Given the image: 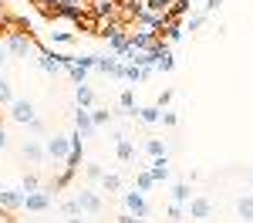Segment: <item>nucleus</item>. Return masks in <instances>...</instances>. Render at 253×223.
Instances as JSON below:
<instances>
[{
	"instance_id": "obj_1",
	"label": "nucleus",
	"mask_w": 253,
	"mask_h": 223,
	"mask_svg": "<svg viewBox=\"0 0 253 223\" xmlns=\"http://www.w3.org/2000/svg\"><path fill=\"white\" fill-rule=\"evenodd\" d=\"M186 217L193 223H210L213 220V200L206 193H193L189 203H186Z\"/></svg>"
},
{
	"instance_id": "obj_2",
	"label": "nucleus",
	"mask_w": 253,
	"mask_h": 223,
	"mask_svg": "<svg viewBox=\"0 0 253 223\" xmlns=\"http://www.w3.org/2000/svg\"><path fill=\"white\" fill-rule=\"evenodd\" d=\"M75 203H78L81 217H98V213L105 210V200H101V193H98L95 186H84L78 196H75Z\"/></svg>"
},
{
	"instance_id": "obj_3",
	"label": "nucleus",
	"mask_w": 253,
	"mask_h": 223,
	"mask_svg": "<svg viewBox=\"0 0 253 223\" xmlns=\"http://www.w3.org/2000/svg\"><path fill=\"white\" fill-rule=\"evenodd\" d=\"M7 115H10V122H17V125H31V122L38 119V108H34L31 98H14L7 105Z\"/></svg>"
},
{
	"instance_id": "obj_4",
	"label": "nucleus",
	"mask_w": 253,
	"mask_h": 223,
	"mask_svg": "<svg viewBox=\"0 0 253 223\" xmlns=\"http://www.w3.org/2000/svg\"><path fill=\"white\" fill-rule=\"evenodd\" d=\"M7 51H10V58H24V54H34V41L27 38L24 31H10L7 34Z\"/></svg>"
},
{
	"instance_id": "obj_5",
	"label": "nucleus",
	"mask_w": 253,
	"mask_h": 223,
	"mask_svg": "<svg viewBox=\"0 0 253 223\" xmlns=\"http://www.w3.org/2000/svg\"><path fill=\"white\" fill-rule=\"evenodd\" d=\"M51 206H54L51 189H34V193H24V210H27V213H47Z\"/></svg>"
},
{
	"instance_id": "obj_6",
	"label": "nucleus",
	"mask_w": 253,
	"mask_h": 223,
	"mask_svg": "<svg viewBox=\"0 0 253 223\" xmlns=\"http://www.w3.org/2000/svg\"><path fill=\"white\" fill-rule=\"evenodd\" d=\"M34 54H38V68L41 71H44V75H51V78H54V75H61V71H64V68H61V61H58V51H47V47H38V44H34Z\"/></svg>"
},
{
	"instance_id": "obj_7",
	"label": "nucleus",
	"mask_w": 253,
	"mask_h": 223,
	"mask_svg": "<svg viewBox=\"0 0 253 223\" xmlns=\"http://www.w3.org/2000/svg\"><path fill=\"white\" fill-rule=\"evenodd\" d=\"M122 203H125V210L138 217V220H145L149 217V203H145V193H138V189H128V193H122Z\"/></svg>"
},
{
	"instance_id": "obj_8",
	"label": "nucleus",
	"mask_w": 253,
	"mask_h": 223,
	"mask_svg": "<svg viewBox=\"0 0 253 223\" xmlns=\"http://www.w3.org/2000/svg\"><path fill=\"white\" fill-rule=\"evenodd\" d=\"M44 152H47V159H68L71 156V139L68 135H51V139H44Z\"/></svg>"
},
{
	"instance_id": "obj_9",
	"label": "nucleus",
	"mask_w": 253,
	"mask_h": 223,
	"mask_svg": "<svg viewBox=\"0 0 253 223\" xmlns=\"http://www.w3.org/2000/svg\"><path fill=\"white\" fill-rule=\"evenodd\" d=\"M149 176L156 182H169L172 179V162H169V156H156V159L149 162Z\"/></svg>"
},
{
	"instance_id": "obj_10",
	"label": "nucleus",
	"mask_w": 253,
	"mask_h": 223,
	"mask_svg": "<svg viewBox=\"0 0 253 223\" xmlns=\"http://www.w3.org/2000/svg\"><path fill=\"white\" fill-rule=\"evenodd\" d=\"M75 132H81V139H91L98 132L91 122V108H75Z\"/></svg>"
},
{
	"instance_id": "obj_11",
	"label": "nucleus",
	"mask_w": 253,
	"mask_h": 223,
	"mask_svg": "<svg viewBox=\"0 0 253 223\" xmlns=\"http://www.w3.org/2000/svg\"><path fill=\"white\" fill-rule=\"evenodd\" d=\"M0 210H7V213H14V210H24V189H0Z\"/></svg>"
},
{
	"instance_id": "obj_12",
	"label": "nucleus",
	"mask_w": 253,
	"mask_h": 223,
	"mask_svg": "<svg viewBox=\"0 0 253 223\" xmlns=\"http://www.w3.org/2000/svg\"><path fill=\"white\" fill-rule=\"evenodd\" d=\"M105 41H108V51H112V54H122V51H125V47H128V34H125V31H122V27H112V31H105Z\"/></svg>"
},
{
	"instance_id": "obj_13",
	"label": "nucleus",
	"mask_w": 253,
	"mask_h": 223,
	"mask_svg": "<svg viewBox=\"0 0 253 223\" xmlns=\"http://www.w3.org/2000/svg\"><path fill=\"white\" fill-rule=\"evenodd\" d=\"M115 156L118 162H132V156H135V145L125 132H115Z\"/></svg>"
},
{
	"instance_id": "obj_14",
	"label": "nucleus",
	"mask_w": 253,
	"mask_h": 223,
	"mask_svg": "<svg viewBox=\"0 0 253 223\" xmlns=\"http://www.w3.org/2000/svg\"><path fill=\"white\" fill-rule=\"evenodd\" d=\"M75 101H78V108H95V91L88 88V81L75 85Z\"/></svg>"
},
{
	"instance_id": "obj_15",
	"label": "nucleus",
	"mask_w": 253,
	"mask_h": 223,
	"mask_svg": "<svg viewBox=\"0 0 253 223\" xmlns=\"http://www.w3.org/2000/svg\"><path fill=\"white\" fill-rule=\"evenodd\" d=\"M24 156H27L31 162H44V159H47V152H44V142L27 139V142H24Z\"/></svg>"
},
{
	"instance_id": "obj_16",
	"label": "nucleus",
	"mask_w": 253,
	"mask_h": 223,
	"mask_svg": "<svg viewBox=\"0 0 253 223\" xmlns=\"http://www.w3.org/2000/svg\"><path fill=\"white\" fill-rule=\"evenodd\" d=\"M135 119L142 122V125H159V119H162V108H159V105H149V108H135Z\"/></svg>"
},
{
	"instance_id": "obj_17",
	"label": "nucleus",
	"mask_w": 253,
	"mask_h": 223,
	"mask_svg": "<svg viewBox=\"0 0 253 223\" xmlns=\"http://www.w3.org/2000/svg\"><path fill=\"white\" fill-rule=\"evenodd\" d=\"M236 217L243 223H253V196L250 193H243V196L236 200Z\"/></svg>"
},
{
	"instance_id": "obj_18",
	"label": "nucleus",
	"mask_w": 253,
	"mask_h": 223,
	"mask_svg": "<svg viewBox=\"0 0 253 223\" xmlns=\"http://www.w3.org/2000/svg\"><path fill=\"white\" fill-rule=\"evenodd\" d=\"M189 196H193L189 182H175V186H172V203H179V206H186V203H189Z\"/></svg>"
},
{
	"instance_id": "obj_19",
	"label": "nucleus",
	"mask_w": 253,
	"mask_h": 223,
	"mask_svg": "<svg viewBox=\"0 0 253 223\" xmlns=\"http://www.w3.org/2000/svg\"><path fill=\"white\" fill-rule=\"evenodd\" d=\"M162 34H166V41H169V44H179V41L186 38V31H182V24H179V20H172L169 27H162Z\"/></svg>"
},
{
	"instance_id": "obj_20",
	"label": "nucleus",
	"mask_w": 253,
	"mask_h": 223,
	"mask_svg": "<svg viewBox=\"0 0 253 223\" xmlns=\"http://www.w3.org/2000/svg\"><path fill=\"white\" fill-rule=\"evenodd\" d=\"M101 189H105V193H118V189H122V176H118V173H105V176H101Z\"/></svg>"
},
{
	"instance_id": "obj_21",
	"label": "nucleus",
	"mask_w": 253,
	"mask_h": 223,
	"mask_svg": "<svg viewBox=\"0 0 253 223\" xmlns=\"http://www.w3.org/2000/svg\"><path fill=\"white\" fill-rule=\"evenodd\" d=\"M145 152L156 159V156H169V149H166V142L162 139H145Z\"/></svg>"
},
{
	"instance_id": "obj_22",
	"label": "nucleus",
	"mask_w": 253,
	"mask_h": 223,
	"mask_svg": "<svg viewBox=\"0 0 253 223\" xmlns=\"http://www.w3.org/2000/svg\"><path fill=\"white\" fill-rule=\"evenodd\" d=\"M84 176H88V182H101L105 166H101V162H84Z\"/></svg>"
},
{
	"instance_id": "obj_23",
	"label": "nucleus",
	"mask_w": 253,
	"mask_h": 223,
	"mask_svg": "<svg viewBox=\"0 0 253 223\" xmlns=\"http://www.w3.org/2000/svg\"><path fill=\"white\" fill-rule=\"evenodd\" d=\"M91 122H95V129H105V125H112V112L108 108H91Z\"/></svg>"
},
{
	"instance_id": "obj_24",
	"label": "nucleus",
	"mask_w": 253,
	"mask_h": 223,
	"mask_svg": "<svg viewBox=\"0 0 253 223\" xmlns=\"http://www.w3.org/2000/svg\"><path fill=\"white\" fill-rule=\"evenodd\" d=\"M118 105H122L128 115H135V91H132V88H125V91L118 95Z\"/></svg>"
},
{
	"instance_id": "obj_25",
	"label": "nucleus",
	"mask_w": 253,
	"mask_h": 223,
	"mask_svg": "<svg viewBox=\"0 0 253 223\" xmlns=\"http://www.w3.org/2000/svg\"><path fill=\"white\" fill-rule=\"evenodd\" d=\"M152 186H156V179L149 176V169H142V173L135 176V189H138V193H149Z\"/></svg>"
},
{
	"instance_id": "obj_26",
	"label": "nucleus",
	"mask_w": 253,
	"mask_h": 223,
	"mask_svg": "<svg viewBox=\"0 0 253 223\" xmlns=\"http://www.w3.org/2000/svg\"><path fill=\"white\" fill-rule=\"evenodd\" d=\"M10 101H14V88H10V81H7L3 75H0V105L7 108Z\"/></svg>"
},
{
	"instance_id": "obj_27",
	"label": "nucleus",
	"mask_w": 253,
	"mask_h": 223,
	"mask_svg": "<svg viewBox=\"0 0 253 223\" xmlns=\"http://www.w3.org/2000/svg\"><path fill=\"white\" fill-rule=\"evenodd\" d=\"M51 41H54V44H71V41H75V31L58 27V31H51Z\"/></svg>"
},
{
	"instance_id": "obj_28",
	"label": "nucleus",
	"mask_w": 253,
	"mask_h": 223,
	"mask_svg": "<svg viewBox=\"0 0 253 223\" xmlns=\"http://www.w3.org/2000/svg\"><path fill=\"white\" fill-rule=\"evenodd\" d=\"M203 24H206V14L199 10V14H193V17L186 20V27H182V31H189V34H193V31H199V27H203Z\"/></svg>"
},
{
	"instance_id": "obj_29",
	"label": "nucleus",
	"mask_w": 253,
	"mask_h": 223,
	"mask_svg": "<svg viewBox=\"0 0 253 223\" xmlns=\"http://www.w3.org/2000/svg\"><path fill=\"white\" fill-rule=\"evenodd\" d=\"M159 125H166V129H175V125H179V115H175L172 108H162V119H159Z\"/></svg>"
},
{
	"instance_id": "obj_30",
	"label": "nucleus",
	"mask_w": 253,
	"mask_h": 223,
	"mask_svg": "<svg viewBox=\"0 0 253 223\" xmlns=\"http://www.w3.org/2000/svg\"><path fill=\"white\" fill-rule=\"evenodd\" d=\"M172 68H175L172 54H166V58H159V64H156V71H159V75H169V71H172Z\"/></svg>"
},
{
	"instance_id": "obj_31",
	"label": "nucleus",
	"mask_w": 253,
	"mask_h": 223,
	"mask_svg": "<svg viewBox=\"0 0 253 223\" xmlns=\"http://www.w3.org/2000/svg\"><path fill=\"white\" fill-rule=\"evenodd\" d=\"M61 217H78V203H75V196L61 203Z\"/></svg>"
},
{
	"instance_id": "obj_32",
	"label": "nucleus",
	"mask_w": 253,
	"mask_h": 223,
	"mask_svg": "<svg viewBox=\"0 0 253 223\" xmlns=\"http://www.w3.org/2000/svg\"><path fill=\"white\" fill-rule=\"evenodd\" d=\"M20 189H24V193H34V189H41V179H38V176H24Z\"/></svg>"
},
{
	"instance_id": "obj_33",
	"label": "nucleus",
	"mask_w": 253,
	"mask_h": 223,
	"mask_svg": "<svg viewBox=\"0 0 253 223\" xmlns=\"http://www.w3.org/2000/svg\"><path fill=\"white\" fill-rule=\"evenodd\" d=\"M112 3H115V0H91L95 14H108V10H112Z\"/></svg>"
},
{
	"instance_id": "obj_34",
	"label": "nucleus",
	"mask_w": 253,
	"mask_h": 223,
	"mask_svg": "<svg viewBox=\"0 0 253 223\" xmlns=\"http://www.w3.org/2000/svg\"><path fill=\"white\" fill-rule=\"evenodd\" d=\"M7 61H10V51H7V41H0V75H3Z\"/></svg>"
},
{
	"instance_id": "obj_35",
	"label": "nucleus",
	"mask_w": 253,
	"mask_h": 223,
	"mask_svg": "<svg viewBox=\"0 0 253 223\" xmlns=\"http://www.w3.org/2000/svg\"><path fill=\"white\" fill-rule=\"evenodd\" d=\"M219 7H223V0H206V3H203V14L210 17V14H216Z\"/></svg>"
},
{
	"instance_id": "obj_36",
	"label": "nucleus",
	"mask_w": 253,
	"mask_h": 223,
	"mask_svg": "<svg viewBox=\"0 0 253 223\" xmlns=\"http://www.w3.org/2000/svg\"><path fill=\"white\" fill-rule=\"evenodd\" d=\"M169 217H172V220H182V217H186V206H179V203H169Z\"/></svg>"
},
{
	"instance_id": "obj_37",
	"label": "nucleus",
	"mask_w": 253,
	"mask_h": 223,
	"mask_svg": "<svg viewBox=\"0 0 253 223\" xmlns=\"http://www.w3.org/2000/svg\"><path fill=\"white\" fill-rule=\"evenodd\" d=\"M27 132H31V135H44V122H41V119H34L31 125H27Z\"/></svg>"
},
{
	"instance_id": "obj_38",
	"label": "nucleus",
	"mask_w": 253,
	"mask_h": 223,
	"mask_svg": "<svg viewBox=\"0 0 253 223\" xmlns=\"http://www.w3.org/2000/svg\"><path fill=\"white\" fill-rule=\"evenodd\" d=\"M3 149H10V135H7V129L0 125V152H3Z\"/></svg>"
},
{
	"instance_id": "obj_39",
	"label": "nucleus",
	"mask_w": 253,
	"mask_h": 223,
	"mask_svg": "<svg viewBox=\"0 0 253 223\" xmlns=\"http://www.w3.org/2000/svg\"><path fill=\"white\" fill-rule=\"evenodd\" d=\"M169 101H172V91H162V95H159V101H156V105H159V108H166Z\"/></svg>"
},
{
	"instance_id": "obj_40",
	"label": "nucleus",
	"mask_w": 253,
	"mask_h": 223,
	"mask_svg": "<svg viewBox=\"0 0 253 223\" xmlns=\"http://www.w3.org/2000/svg\"><path fill=\"white\" fill-rule=\"evenodd\" d=\"M118 223H145V220H138V217H132V213H125V217H118Z\"/></svg>"
},
{
	"instance_id": "obj_41",
	"label": "nucleus",
	"mask_w": 253,
	"mask_h": 223,
	"mask_svg": "<svg viewBox=\"0 0 253 223\" xmlns=\"http://www.w3.org/2000/svg\"><path fill=\"white\" fill-rule=\"evenodd\" d=\"M64 223H84V217H81V213L78 217H64Z\"/></svg>"
},
{
	"instance_id": "obj_42",
	"label": "nucleus",
	"mask_w": 253,
	"mask_h": 223,
	"mask_svg": "<svg viewBox=\"0 0 253 223\" xmlns=\"http://www.w3.org/2000/svg\"><path fill=\"white\" fill-rule=\"evenodd\" d=\"M250 196H253V179H250Z\"/></svg>"
},
{
	"instance_id": "obj_43",
	"label": "nucleus",
	"mask_w": 253,
	"mask_h": 223,
	"mask_svg": "<svg viewBox=\"0 0 253 223\" xmlns=\"http://www.w3.org/2000/svg\"><path fill=\"white\" fill-rule=\"evenodd\" d=\"M0 189H3V182H0Z\"/></svg>"
}]
</instances>
